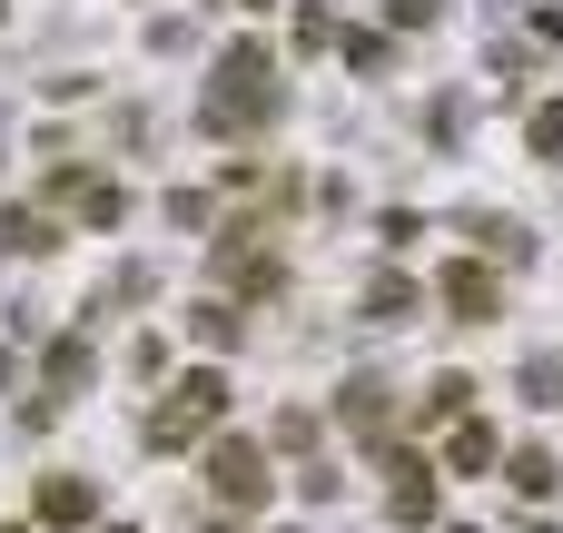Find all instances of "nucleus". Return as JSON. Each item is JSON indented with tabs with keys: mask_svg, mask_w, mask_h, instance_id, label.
I'll use <instances>...</instances> for the list:
<instances>
[{
	"mask_svg": "<svg viewBox=\"0 0 563 533\" xmlns=\"http://www.w3.org/2000/svg\"><path fill=\"white\" fill-rule=\"evenodd\" d=\"M208 119H218V129H247V119H277V69H267V49H257V40H238V49L218 59V89H208Z\"/></svg>",
	"mask_w": 563,
	"mask_h": 533,
	"instance_id": "nucleus-1",
	"label": "nucleus"
},
{
	"mask_svg": "<svg viewBox=\"0 0 563 533\" xmlns=\"http://www.w3.org/2000/svg\"><path fill=\"white\" fill-rule=\"evenodd\" d=\"M218 415H228V376H208V366H198V376H178V386H168V406H158V425H148V435H158V445H188V435H208Z\"/></svg>",
	"mask_w": 563,
	"mask_h": 533,
	"instance_id": "nucleus-2",
	"label": "nucleus"
},
{
	"mask_svg": "<svg viewBox=\"0 0 563 533\" xmlns=\"http://www.w3.org/2000/svg\"><path fill=\"white\" fill-rule=\"evenodd\" d=\"M208 485H218V504H267V445H247V435H228L218 455H208Z\"/></svg>",
	"mask_w": 563,
	"mask_h": 533,
	"instance_id": "nucleus-3",
	"label": "nucleus"
},
{
	"mask_svg": "<svg viewBox=\"0 0 563 533\" xmlns=\"http://www.w3.org/2000/svg\"><path fill=\"white\" fill-rule=\"evenodd\" d=\"M435 297H445V307H455L465 326H485V317L505 307V287H495V267H475V257H455V267L435 277Z\"/></svg>",
	"mask_w": 563,
	"mask_h": 533,
	"instance_id": "nucleus-4",
	"label": "nucleus"
},
{
	"mask_svg": "<svg viewBox=\"0 0 563 533\" xmlns=\"http://www.w3.org/2000/svg\"><path fill=\"white\" fill-rule=\"evenodd\" d=\"M49 247H59V227L40 208H0V257H49Z\"/></svg>",
	"mask_w": 563,
	"mask_h": 533,
	"instance_id": "nucleus-5",
	"label": "nucleus"
},
{
	"mask_svg": "<svg viewBox=\"0 0 563 533\" xmlns=\"http://www.w3.org/2000/svg\"><path fill=\"white\" fill-rule=\"evenodd\" d=\"M40 524H89V485L79 475H49L40 485Z\"/></svg>",
	"mask_w": 563,
	"mask_h": 533,
	"instance_id": "nucleus-6",
	"label": "nucleus"
},
{
	"mask_svg": "<svg viewBox=\"0 0 563 533\" xmlns=\"http://www.w3.org/2000/svg\"><path fill=\"white\" fill-rule=\"evenodd\" d=\"M89 386V336H59L49 346V396H79Z\"/></svg>",
	"mask_w": 563,
	"mask_h": 533,
	"instance_id": "nucleus-7",
	"label": "nucleus"
},
{
	"mask_svg": "<svg viewBox=\"0 0 563 533\" xmlns=\"http://www.w3.org/2000/svg\"><path fill=\"white\" fill-rule=\"evenodd\" d=\"M465 396H475L465 376H435V386H426V406H416V425H455V415H465Z\"/></svg>",
	"mask_w": 563,
	"mask_h": 533,
	"instance_id": "nucleus-8",
	"label": "nucleus"
},
{
	"mask_svg": "<svg viewBox=\"0 0 563 533\" xmlns=\"http://www.w3.org/2000/svg\"><path fill=\"white\" fill-rule=\"evenodd\" d=\"M505 475H515V495H554V485H563V475H554V455H544V445H525V455H515Z\"/></svg>",
	"mask_w": 563,
	"mask_h": 533,
	"instance_id": "nucleus-9",
	"label": "nucleus"
},
{
	"mask_svg": "<svg viewBox=\"0 0 563 533\" xmlns=\"http://www.w3.org/2000/svg\"><path fill=\"white\" fill-rule=\"evenodd\" d=\"M525 148H534V158H563V99H544V109L525 119Z\"/></svg>",
	"mask_w": 563,
	"mask_h": 533,
	"instance_id": "nucleus-10",
	"label": "nucleus"
},
{
	"mask_svg": "<svg viewBox=\"0 0 563 533\" xmlns=\"http://www.w3.org/2000/svg\"><path fill=\"white\" fill-rule=\"evenodd\" d=\"M188 336H208V346H238V307H218V297H208V307H188Z\"/></svg>",
	"mask_w": 563,
	"mask_h": 533,
	"instance_id": "nucleus-11",
	"label": "nucleus"
},
{
	"mask_svg": "<svg viewBox=\"0 0 563 533\" xmlns=\"http://www.w3.org/2000/svg\"><path fill=\"white\" fill-rule=\"evenodd\" d=\"M445 455H455V475H485V465H495V435H485V425H455Z\"/></svg>",
	"mask_w": 563,
	"mask_h": 533,
	"instance_id": "nucleus-12",
	"label": "nucleus"
},
{
	"mask_svg": "<svg viewBox=\"0 0 563 533\" xmlns=\"http://www.w3.org/2000/svg\"><path fill=\"white\" fill-rule=\"evenodd\" d=\"M79 208H89L99 227H119V218H129V198H119V178H89V188H79Z\"/></svg>",
	"mask_w": 563,
	"mask_h": 533,
	"instance_id": "nucleus-13",
	"label": "nucleus"
},
{
	"mask_svg": "<svg viewBox=\"0 0 563 533\" xmlns=\"http://www.w3.org/2000/svg\"><path fill=\"white\" fill-rule=\"evenodd\" d=\"M525 396H534V406H563V356H534V366H525Z\"/></svg>",
	"mask_w": 563,
	"mask_h": 533,
	"instance_id": "nucleus-14",
	"label": "nucleus"
},
{
	"mask_svg": "<svg viewBox=\"0 0 563 533\" xmlns=\"http://www.w3.org/2000/svg\"><path fill=\"white\" fill-rule=\"evenodd\" d=\"M366 307H376V317H386V326H396V317H406V307H416V287H406V277H376V287H366Z\"/></svg>",
	"mask_w": 563,
	"mask_h": 533,
	"instance_id": "nucleus-15",
	"label": "nucleus"
},
{
	"mask_svg": "<svg viewBox=\"0 0 563 533\" xmlns=\"http://www.w3.org/2000/svg\"><path fill=\"white\" fill-rule=\"evenodd\" d=\"M386 20H396V30H435V20H445V0H386Z\"/></svg>",
	"mask_w": 563,
	"mask_h": 533,
	"instance_id": "nucleus-16",
	"label": "nucleus"
},
{
	"mask_svg": "<svg viewBox=\"0 0 563 533\" xmlns=\"http://www.w3.org/2000/svg\"><path fill=\"white\" fill-rule=\"evenodd\" d=\"M544 30H554V40H563V10H544Z\"/></svg>",
	"mask_w": 563,
	"mask_h": 533,
	"instance_id": "nucleus-17",
	"label": "nucleus"
},
{
	"mask_svg": "<svg viewBox=\"0 0 563 533\" xmlns=\"http://www.w3.org/2000/svg\"><path fill=\"white\" fill-rule=\"evenodd\" d=\"M10 533H20V524H10Z\"/></svg>",
	"mask_w": 563,
	"mask_h": 533,
	"instance_id": "nucleus-18",
	"label": "nucleus"
}]
</instances>
